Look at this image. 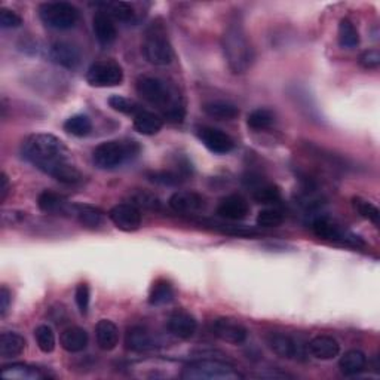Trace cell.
Instances as JSON below:
<instances>
[{
  "mask_svg": "<svg viewBox=\"0 0 380 380\" xmlns=\"http://www.w3.org/2000/svg\"><path fill=\"white\" fill-rule=\"evenodd\" d=\"M92 30L95 38L103 45V46H109L112 45L116 38H117V30L112 17L109 14H105L104 10L97 12L92 18Z\"/></svg>",
  "mask_w": 380,
  "mask_h": 380,
  "instance_id": "19",
  "label": "cell"
},
{
  "mask_svg": "<svg viewBox=\"0 0 380 380\" xmlns=\"http://www.w3.org/2000/svg\"><path fill=\"white\" fill-rule=\"evenodd\" d=\"M88 342V332L80 327H68L61 332V337H59V343H61L63 349L70 353L85 351Z\"/></svg>",
  "mask_w": 380,
  "mask_h": 380,
  "instance_id": "21",
  "label": "cell"
},
{
  "mask_svg": "<svg viewBox=\"0 0 380 380\" xmlns=\"http://www.w3.org/2000/svg\"><path fill=\"white\" fill-rule=\"evenodd\" d=\"M10 299H12V294L3 285V287L0 288V315H2V316H5L6 312H8L9 305H10Z\"/></svg>",
  "mask_w": 380,
  "mask_h": 380,
  "instance_id": "45",
  "label": "cell"
},
{
  "mask_svg": "<svg viewBox=\"0 0 380 380\" xmlns=\"http://www.w3.org/2000/svg\"><path fill=\"white\" fill-rule=\"evenodd\" d=\"M173 300H174V288L168 281L158 279L152 285L150 293H149V303L152 306L166 305Z\"/></svg>",
  "mask_w": 380,
  "mask_h": 380,
  "instance_id": "30",
  "label": "cell"
},
{
  "mask_svg": "<svg viewBox=\"0 0 380 380\" xmlns=\"http://www.w3.org/2000/svg\"><path fill=\"white\" fill-rule=\"evenodd\" d=\"M140 153V145L136 140H110L94 149L92 161L101 170H113Z\"/></svg>",
  "mask_w": 380,
  "mask_h": 380,
  "instance_id": "4",
  "label": "cell"
},
{
  "mask_svg": "<svg viewBox=\"0 0 380 380\" xmlns=\"http://www.w3.org/2000/svg\"><path fill=\"white\" fill-rule=\"evenodd\" d=\"M163 126V119L154 112L141 109L134 116V129L142 136H154L158 134Z\"/></svg>",
  "mask_w": 380,
  "mask_h": 380,
  "instance_id": "23",
  "label": "cell"
},
{
  "mask_svg": "<svg viewBox=\"0 0 380 380\" xmlns=\"http://www.w3.org/2000/svg\"><path fill=\"white\" fill-rule=\"evenodd\" d=\"M2 376L6 379H18V380H39L45 379V374L33 365L15 363L9 364L2 368Z\"/></svg>",
  "mask_w": 380,
  "mask_h": 380,
  "instance_id": "29",
  "label": "cell"
},
{
  "mask_svg": "<svg viewBox=\"0 0 380 380\" xmlns=\"http://www.w3.org/2000/svg\"><path fill=\"white\" fill-rule=\"evenodd\" d=\"M352 205H353V208L356 211H358V214H360V216L363 219L370 220L376 226L379 224V221H380V211H379V208L374 204H372V202H368V200H365V199H363L360 196H355L352 199Z\"/></svg>",
  "mask_w": 380,
  "mask_h": 380,
  "instance_id": "37",
  "label": "cell"
},
{
  "mask_svg": "<svg viewBox=\"0 0 380 380\" xmlns=\"http://www.w3.org/2000/svg\"><path fill=\"white\" fill-rule=\"evenodd\" d=\"M22 24V18L17 12L3 8L0 10V27L2 29H17Z\"/></svg>",
  "mask_w": 380,
  "mask_h": 380,
  "instance_id": "42",
  "label": "cell"
},
{
  "mask_svg": "<svg viewBox=\"0 0 380 380\" xmlns=\"http://www.w3.org/2000/svg\"><path fill=\"white\" fill-rule=\"evenodd\" d=\"M38 207L46 214H71L73 204H68L63 196L51 192V190H43L38 198Z\"/></svg>",
  "mask_w": 380,
  "mask_h": 380,
  "instance_id": "24",
  "label": "cell"
},
{
  "mask_svg": "<svg viewBox=\"0 0 380 380\" xmlns=\"http://www.w3.org/2000/svg\"><path fill=\"white\" fill-rule=\"evenodd\" d=\"M71 216H75L85 228H97L103 221L104 212L92 205L73 204V207H71Z\"/></svg>",
  "mask_w": 380,
  "mask_h": 380,
  "instance_id": "28",
  "label": "cell"
},
{
  "mask_svg": "<svg viewBox=\"0 0 380 380\" xmlns=\"http://www.w3.org/2000/svg\"><path fill=\"white\" fill-rule=\"evenodd\" d=\"M51 61L64 68H76L80 63V52L68 42H55L50 50Z\"/></svg>",
  "mask_w": 380,
  "mask_h": 380,
  "instance_id": "18",
  "label": "cell"
},
{
  "mask_svg": "<svg viewBox=\"0 0 380 380\" xmlns=\"http://www.w3.org/2000/svg\"><path fill=\"white\" fill-rule=\"evenodd\" d=\"M39 17L46 27L70 30L79 21V9L68 2H48L39 6Z\"/></svg>",
  "mask_w": 380,
  "mask_h": 380,
  "instance_id": "6",
  "label": "cell"
},
{
  "mask_svg": "<svg viewBox=\"0 0 380 380\" xmlns=\"http://www.w3.org/2000/svg\"><path fill=\"white\" fill-rule=\"evenodd\" d=\"M107 103H109V105L115 112L129 115V116L131 115L136 116L141 110V107L136 101L125 98V97H122V95H112Z\"/></svg>",
  "mask_w": 380,
  "mask_h": 380,
  "instance_id": "39",
  "label": "cell"
},
{
  "mask_svg": "<svg viewBox=\"0 0 380 380\" xmlns=\"http://www.w3.org/2000/svg\"><path fill=\"white\" fill-rule=\"evenodd\" d=\"M21 154L45 174L64 184H76L82 174L71 159V152L52 134H31L22 141Z\"/></svg>",
  "mask_w": 380,
  "mask_h": 380,
  "instance_id": "1",
  "label": "cell"
},
{
  "mask_svg": "<svg viewBox=\"0 0 380 380\" xmlns=\"http://www.w3.org/2000/svg\"><path fill=\"white\" fill-rule=\"evenodd\" d=\"M307 349L314 358L328 361L340 353V344L331 336H316L307 343Z\"/></svg>",
  "mask_w": 380,
  "mask_h": 380,
  "instance_id": "20",
  "label": "cell"
},
{
  "mask_svg": "<svg viewBox=\"0 0 380 380\" xmlns=\"http://www.w3.org/2000/svg\"><path fill=\"white\" fill-rule=\"evenodd\" d=\"M125 344L133 352H147L158 348L159 342L149 328L142 326H133L126 331Z\"/></svg>",
  "mask_w": 380,
  "mask_h": 380,
  "instance_id": "14",
  "label": "cell"
},
{
  "mask_svg": "<svg viewBox=\"0 0 380 380\" xmlns=\"http://www.w3.org/2000/svg\"><path fill=\"white\" fill-rule=\"evenodd\" d=\"M109 219L117 229L136 232L141 226V212L134 204H117L109 211Z\"/></svg>",
  "mask_w": 380,
  "mask_h": 380,
  "instance_id": "13",
  "label": "cell"
},
{
  "mask_svg": "<svg viewBox=\"0 0 380 380\" xmlns=\"http://www.w3.org/2000/svg\"><path fill=\"white\" fill-rule=\"evenodd\" d=\"M269 348L281 358L285 360H300L305 356V344L294 337H290L282 332H270L266 337Z\"/></svg>",
  "mask_w": 380,
  "mask_h": 380,
  "instance_id": "11",
  "label": "cell"
},
{
  "mask_svg": "<svg viewBox=\"0 0 380 380\" xmlns=\"http://www.w3.org/2000/svg\"><path fill=\"white\" fill-rule=\"evenodd\" d=\"M180 377L186 380H241L244 374L229 363L205 356L189 363L183 368Z\"/></svg>",
  "mask_w": 380,
  "mask_h": 380,
  "instance_id": "5",
  "label": "cell"
},
{
  "mask_svg": "<svg viewBox=\"0 0 380 380\" xmlns=\"http://www.w3.org/2000/svg\"><path fill=\"white\" fill-rule=\"evenodd\" d=\"M253 198L258 204L263 205H270V204H277V202L281 200V189L277 184L272 183H263L261 182L254 187Z\"/></svg>",
  "mask_w": 380,
  "mask_h": 380,
  "instance_id": "31",
  "label": "cell"
},
{
  "mask_svg": "<svg viewBox=\"0 0 380 380\" xmlns=\"http://www.w3.org/2000/svg\"><path fill=\"white\" fill-rule=\"evenodd\" d=\"M141 52L146 61L153 66H168L174 59V51L168 38L154 29L147 33L141 45Z\"/></svg>",
  "mask_w": 380,
  "mask_h": 380,
  "instance_id": "7",
  "label": "cell"
},
{
  "mask_svg": "<svg viewBox=\"0 0 380 380\" xmlns=\"http://www.w3.org/2000/svg\"><path fill=\"white\" fill-rule=\"evenodd\" d=\"M66 133L75 137H85L91 133L92 122L87 115H75L70 116L63 125Z\"/></svg>",
  "mask_w": 380,
  "mask_h": 380,
  "instance_id": "32",
  "label": "cell"
},
{
  "mask_svg": "<svg viewBox=\"0 0 380 380\" xmlns=\"http://www.w3.org/2000/svg\"><path fill=\"white\" fill-rule=\"evenodd\" d=\"M360 64L364 68H377L380 66V52L377 50H368L360 55Z\"/></svg>",
  "mask_w": 380,
  "mask_h": 380,
  "instance_id": "43",
  "label": "cell"
},
{
  "mask_svg": "<svg viewBox=\"0 0 380 380\" xmlns=\"http://www.w3.org/2000/svg\"><path fill=\"white\" fill-rule=\"evenodd\" d=\"M367 365V356L360 349H351L342 355L339 361V367L343 374L355 376L361 373Z\"/></svg>",
  "mask_w": 380,
  "mask_h": 380,
  "instance_id": "27",
  "label": "cell"
},
{
  "mask_svg": "<svg viewBox=\"0 0 380 380\" xmlns=\"http://www.w3.org/2000/svg\"><path fill=\"white\" fill-rule=\"evenodd\" d=\"M284 221L282 212L273 208L261 210L257 216V226L260 228H278Z\"/></svg>",
  "mask_w": 380,
  "mask_h": 380,
  "instance_id": "40",
  "label": "cell"
},
{
  "mask_svg": "<svg viewBox=\"0 0 380 380\" xmlns=\"http://www.w3.org/2000/svg\"><path fill=\"white\" fill-rule=\"evenodd\" d=\"M211 332L217 339L231 344H241L248 337V330L238 321L229 318L214 319L211 324Z\"/></svg>",
  "mask_w": 380,
  "mask_h": 380,
  "instance_id": "12",
  "label": "cell"
},
{
  "mask_svg": "<svg viewBox=\"0 0 380 380\" xmlns=\"http://www.w3.org/2000/svg\"><path fill=\"white\" fill-rule=\"evenodd\" d=\"M224 58L235 75H244L254 63V50L240 24H231L221 36Z\"/></svg>",
  "mask_w": 380,
  "mask_h": 380,
  "instance_id": "3",
  "label": "cell"
},
{
  "mask_svg": "<svg viewBox=\"0 0 380 380\" xmlns=\"http://www.w3.org/2000/svg\"><path fill=\"white\" fill-rule=\"evenodd\" d=\"M166 327H168V331L177 339L189 340L195 336L198 330V321L192 314L186 311H177L168 318Z\"/></svg>",
  "mask_w": 380,
  "mask_h": 380,
  "instance_id": "16",
  "label": "cell"
},
{
  "mask_svg": "<svg viewBox=\"0 0 380 380\" xmlns=\"http://www.w3.org/2000/svg\"><path fill=\"white\" fill-rule=\"evenodd\" d=\"M136 89L142 100L163 112L171 121L182 122L184 115L183 103L168 82L154 76H141L136 83Z\"/></svg>",
  "mask_w": 380,
  "mask_h": 380,
  "instance_id": "2",
  "label": "cell"
},
{
  "mask_svg": "<svg viewBox=\"0 0 380 380\" xmlns=\"http://www.w3.org/2000/svg\"><path fill=\"white\" fill-rule=\"evenodd\" d=\"M217 214L226 220L240 221L244 220L249 214V205L244 196L229 195L220 200V204L217 207Z\"/></svg>",
  "mask_w": 380,
  "mask_h": 380,
  "instance_id": "17",
  "label": "cell"
},
{
  "mask_svg": "<svg viewBox=\"0 0 380 380\" xmlns=\"http://www.w3.org/2000/svg\"><path fill=\"white\" fill-rule=\"evenodd\" d=\"M105 6V14H109L112 18L122 21V22H129L134 21L136 18V12L129 3L126 2H113V3H104Z\"/></svg>",
  "mask_w": 380,
  "mask_h": 380,
  "instance_id": "34",
  "label": "cell"
},
{
  "mask_svg": "<svg viewBox=\"0 0 380 380\" xmlns=\"http://www.w3.org/2000/svg\"><path fill=\"white\" fill-rule=\"evenodd\" d=\"M75 297H76V305L79 307V312L82 315H87L88 307H89V300H91V293H89L88 284H85V282L79 284L76 287Z\"/></svg>",
  "mask_w": 380,
  "mask_h": 380,
  "instance_id": "41",
  "label": "cell"
},
{
  "mask_svg": "<svg viewBox=\"0 0 380 380\" xmlns=\"http://www.w3.org/2000/svg\"><path fill=\"white\" fill-rule=\"evenodd\" d=\"M2 184H0V199H2V202L6 199L8 193H9V180H8V175L5 173H2Z\"/></svg>",
  "mask_w": 380,
  "mask_h": 380,
  "instance_id": "46",
  "label": "cell"
},
{
  "mask_svg": "<svg viewBox=\"0 0 380 380\" xmlns=\"http://www.w3.org/2000/svg\"><path fill=\"white\" fill-rule=\"evenodd\" d=\"M170 207L180 214H195L204 211L207 207V200L198 192L192 190H182V192H175L170 198Z\"/></svg>",
  "mask_w": 380,
  "mask_h": 380,
  "instance_id": "15",
  "label": "cell"
},
{
  "mask_svg": "<svg viewBox=\"0 0 380 380\" xmlns=\"http://www.w3.org/2000/svg\"><path fill=\"white\" fill-rule=\"evenodd\" d=\"M87 82L94 88L117 87L124 82V70L113 59L95 61L87 71Z\"/></svg>",
  "mask_w": 380,
  "mask_h": 380,
  "instance_id": "8",
  "label": "cell"
},
{
  "mask_svg": "<svg viewBox=\"0 0 380 380\" xmlns=\"http://www.w3.org/2000/svg\"><path fill=\"white\" fill-rule=\"evenodd\" d=\"M187 174L182 173V171H153L147 174V178L153 183H158L162 186H177L183 182V178Z\"/></svg>",
  "mask_w": 380,
  "mask_h": 380,
  "instance_id": "38",
  "label": "cell"
},
{
  "mask_svg": "<svg viewBox=\"0 0 380 380\" xmlns=\"http://www.w3.org/2000/svg\"><path fill=\"white\" fill-rule=\"evenodd\" d=\"M134 205H142V207H149V208H156L159 205L158 199L154 198L153 195H149V193H140L137 198H136V204Z\"/></svg>",
  "mask_w": 380,
  "mask_h": 380,
  "instance_id": "44",
  "label": "cell"
},
{
  "mask_svg": "<svg viewBox=\"0 0 380 380\" xmlns=\"http://www.w3.org/2000/svg\"><path fill=\"white\" fill-rule=\"evenodd\" d=\"M273 121H275V116L268 109H256L247 117V124L251 129L261 131V129H268Z\"/></svg>",
  "mask_w": 380,
  "mask_h": 380,
  "instance_id": "36",
  "label": "cell"
},
{
  "mask_svg": "<svg viewBox=\"0 0 380 380\" xmlns=\"http://www.w3.org/2000/svg\"><path fill=\"white\" fill-rule=\"evenodd\" d=\"M26 339L18 332L5 331L0 336V356L2 358H15L26 349Z\"/></svg>",
  "mask_w": 380,
  "mask_h": 380,
  "instance_id": "25",
  "label": "cell"
},
{
  "mask_svg": "<svg viewBox=\"0 0 380 380\" xmlns=\"http://www.w3.org/2000/svg\"><path fill=\"white\" fill-rule=\"evenodd\" d=\"M34 339L38 342V346L43 353H51L55 349V335L50 326L42 324L36 327Z\"/></svg>",
  "mask_w": 380,
  "mask_h": 380,
  "instance_id": "35",
  "label": "cell"
},
{
  "mask_svg": "<svg viewBox=\"0 0 380 380\" xmlns=\"http://www.w3.org/2000/svg\"><path fill=\"white\" fill-rule=\"evenodd\" d=\"M97 344L103 351H113L119 343V328L110 319H101L95 326Z\"/></svg>",
  "mask_w": 380,
  "mask_h": 380,
  "instance_id": "22",
  "label": "cell"
},
{
  "mask_svg": "<svg viewBox=\"0 0 380 380\" xmlns=\"http://www.w3.org/2000/svg\"><path fill=\"white\" fill-rule=\"evenodd\" d=\"M312 231L318 238H323V240H327V241L342 242V244L353 245V247L364 245L360 236H356L352 232L343 229L340 224L332 221L328 217H316L312 221Z\"/></svg>",
  "mask_w": 380,
  "mask_h": 380,
  "instance_id": "9",
  "label": "cell"
},
{
  "mask_svg": "<svg viewBox=\"0 0 380 380\" xmlns=\"http://www.w3.org/2000/svg\"><path fill=\"white\" fill-rule=\"evenodd\" d=\"M339 43L342 48H355L360 43V33L353 26V22L348 18H343L339 22Z\"/></svg>",
  "mask_w": 380,
  "mask_h": 380,
  "instance_id": "33",
  "label": "cell"
},
{
  "mask_svg": "<svg viewBox=\"0 0 380 380\" xmlns=\"http://www.w3.org/2000/svg\"><path fill=\"white\" fill-rule=\"evenodd\" d=\"M202 110L210 117L217 119V121H232V119L240 116V109L229 101H208L202 105Z\"/></svg>",
  "mask_w": 380,
  "mask_h": 380,
  "instance_id": "26",
  "label": "cell"
},
{
  "mask_svg": "<svg viewBox=\"0 0 380 380\" xmlns=\"http://www.w3.org/2000/svg\"><path fill=\"white\" fill-rule=\"evenodd\" d=\"M196 134L198 138L202 141V145L216 154H226L235 149L233 138L219 128L199 126Z\"/></svg>",
  "mask_w": 380,
  "mask_h": 380,
  "instance_id": "10",
  "label": "cell"
}]
</instances>
